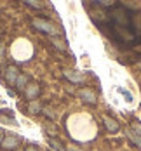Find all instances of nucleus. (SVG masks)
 Segmentation results:
<instances>
[{"instance_id":"obj_6","label":"nucleus","mask_w":141,"mask_h":151,"mask_svg":"<svg viewBox=\"0 0 141 151\" xmlns=\"http://www.w3.org/2000/svg\"><path fill=\"white\" fill-rule=\"evenodd\" d=\"M103 123H105L106 130H108V132H111V134L119 132V129H120L119 122H117V120H113V118H111V116H108V115H105V116H103Z\"/></svg>"},{"instance_id":"obj_18","label":"nucleus","mask_w":141,"mask_h":151,"mask_svg":"<svg viewBox=\"0 0 141 151\" xmlns=\"http://www.w3.org/2000/svg\"><path fill=\"white\" fill-rule=\"evenodd\" d=\"M4 50H5V47H4V44H0V59L4 58Z\"/></svg>"},{"instance_id":"obj_21","label":"nucleus","mask_w":141,"mask_h":151,"mask_svg":"<svg viewBox=\"0 0 141 151\" xmlns=\"http://www.w3.org/2000/svg\"><path fill=\"white\" fill-rule=\"evenodd\" d=\"M66 151H77V150H66Z\"/></svg>"},{"instance_id":"obj_20","label":"nucleus","mask_w":141,"mask_h":151,"mask_svg":"<svg viewBox=\"0 0 141 151\" xmlns=\"http://www.w3.org/2000/svg\"><path fill=\"white\" fill-rule=\"evenodd\" d=\"M26 151H38V150H37L35 146H28V148H26Z\"/></svg>"},{"instance_id":"obj_7","label":"nucleus","mask_w":141,"mask_h":151,"mask_svg":"<svg viewBox=\"0 0 141 151\" xmlns=\"http://www.w3.org/2000/svg\"><path fill=\"white\" fill-rule=\"evenodd\" d=\"M0 146H2L4 150H16V148L19 146V139L14 137V136H5Z\"/></svg>"},{"instance_id":"obj_16","label":"nucleus","mask_w":141,"mask_h":151,"mask_svg":"<svg viewBox=\"0 0 141 151\" xmlns=\"http://www.w3.org/2000/svg\"><path fill=\"white\" fill-rule=\"evenodd\" d=\"M0 113H4V115H9V116H14V111H12V109H0Z\"/></svg>"},{"instance_id":"obj_17","label":"nucleus","mask_w":141,"mask_h":151,"mask_svg":"<svg viewBox=\"0 0 141 151\" xmlns=\"http://www.w3.org/2000/svg\"><path fill=\"white\" fill-rule=\"evenodd\" d=\"M134 132H136V134H140V136H141V125H138V123L134 125Z\"/></svg>"},{"instance_id":"obj_22","label":"nucleus","mask_w":141,"mask_h":151,"mask_svg":"<svg viewBox=\"0 0 141 151\" xmlns=\"http://www.w3.org/2000/svg\"><path fill=\"white\" fill-rule=\"evenodd\" d=\"M0 35H2V28H0Z\"/></svg>"},{"instance_id":"obj_13","label":"nucleus","mask_w":141,"mask_h":151,"mask_svg":"<svg viewBox=\"0 0 141 151\" xmlns=\"http://www.w3.org/2000/svg\"><path fill=\"white\" fill-rule=\"evenodd\" d=\"M51 42L54 44V47H58L59 50H66V42H61V40H58L56 37H52V38H51Z\"/></svg>"},{"instance_id":"obj_14","label":"nucleus","mask_w":141,"mask_h":151,"mask_svg":"<svg viewBox=\"0 0 141 151\" xmlns=\"http://www.w3.org/2000/svg\"><path fill=\"white\" fill-rule=\"evenodd\" d=\"M25 5H28V7H33V9H42V7H44L40 2H33V0H25Z\"/></svg>"},{"instance_id":"obj_2","label":"nucleus","mask_w":141,"mask_h":151,"mask_svg":"<svg viewBox=\"0 0 141 151\" xmlns=\"http://www.w3.org/2000/svg\"><path fill=\"white\" fill-rule=\"evenodd\" d=\"M31 24H33V28L38 31H42V33H47V35H58L59 30L51 23V21H47V19H42V17H33L31 19Z\"/></svg>"},{"instance_id":"obj_1","label":"nucleus","mask_w":141,"mask_h":151,"mask_svg":"<svg viewBox=\"0 0 141 151\" xmlns=\"http://www.w3.org/2000/svg\"><path fill=\"white\" fill-rule=\"evenodd\" d=\"M94 23L106 33L110 40L120 49H134L141 45V24L136 14L127 5H111L101 11V19L93 17Z\"/></svg>"},{"instance_id":"obj_4","label":"nucleus","mask_w":141,"mask_h":151,"mask_svg":"<svg viewBox=\"0 0 141 151\" xmlns=\"http://www.w3.org/2000/svg\"><path fill=\"white\" fill-rule=\"evenodd\" d=\"M25 97L26 99H30V101H35L37 99V96L40 94V87L37 85V83H28L26 85V89H25Z\"/></svg>"},{"instance_id":"obj_19","label":"nucleus","mask_w":141,"mask_h":151,"mask_svg":"<svg viewBox=\"0 0 141 151\" xmlns=\"http://www.w3.org/2000/svg\"><path fill=\"white\" fill-rule=\"evenodd\" d=\"M4 137H5V136H4V130L0 129V144H2V141H4Z\"/></svg>"},{"instance_id":"obj_9","label":"nucleus","mask_w":141,"mask_h":151,"mask_svg":"<svg viewBox=\"0 0 141 151\" xmlns=\"http://www.w3.org/2000/svg\"><path fill=\"white\" fill-rule=\"evenodd\" d=\"M49 148L52 151H66V148L61 144V141L56 139V137H51V139H49Z\"/></svg>"},{"instance_id":"obj_12","label":"nucleus","mask_w":141,"mask_h":151,"mask_svg":"<svg viewBox=\"0 0 141 151\" xmlns=\"http://www.w3.org/2000/svg\"><path fill=\"white\" fill-rule=\"evenodd\" d=\"M40 109H42V108H40V104H38L37 101H30V106H28V113H30V115H38Z\"/></svg>"},{"instance_id":"obj_8","label":"nucleus","mask_w":141,"mask_h":151,"mask_svg":"<svg viewBox=\"0 0 141 151\" xmlns=\"http://www.w3.org/2000/svg\"><path fill=\"white\" fill-rule=\"evenodd\" d=\"M64 76L72 82V83H84V76L80 75L78 71H72V70H68V71H64Z\"/></svg>"},{"instance_id":"obj_10","label":"nucleus","mask_w":141,"mask_h":151,"mask_svg":"<svg viewBox=\"0 0 141 151\" xmlns=\"http://www.w3.org/2000/svg\"><path fill=\"white\" fill-rule=\"evenodd\" d=\"M14 85L19 89V91H25V89H26V85H28V76H26V75H19Z\"/></svg>"},{"instance_id":"obj_5","label":"nucleus","mask_w":141,"mask_h":151,"mask_svg":"<svg viewBox=\"0 0 141 151\" xmlns=\"http://www.w3.org/2000/svg\"><path fill=\"white\" fill-rule=\"evenodd\" d=\"M78 96H80V99H82L84 103H87V104H96V94H94L91 89H80V91H78Z\"/></svg>"},{"instance_id":"obj_15","label":"nucleus","mask_w":141,"mask_h":151,"mask_svg":"<svg viewBox=\"0 0 141 151\" xmlns=\"http://www.w3.org/2000/svg\"><path fill=\"white\" fill-rule=\"evenodd\" d=\"M119 92H120V94H124L125 101H132V96H131V94H129V92L125 91V89H119Z\"/></svg>"},{"instance_id":"obj_11","label":"nucleus","mask_w":141,"mask_h":151,"mask_svg":"<svg viewBox=\"0 0 141 151\" xmlns=\"http://www.w3.org/2000/svg\"><path fill=\"white\" fill-rule=\"evenodd\" d=\"M127 137H129V139L138 146V148H141V136H140V134H136L132 129H129V130H127Z\"/></svg>"},{"instance_id":"obj_3","label":"nucleus","mask_w":141,"mask_h":151,"mask_svg":"<svg viewBox=\"0 0 141 151\" xmlns=\"http://www.w3.org/2000/svg\"><path fill=\"white\" fill-rule=\"evenodd\" d=\"M19 75H21V73H19V70H17L16 66H7V68H5V73H4L5 82L11 83V85H14L16 83V80H17V76Z\"/></svg>"}]
</instances>
